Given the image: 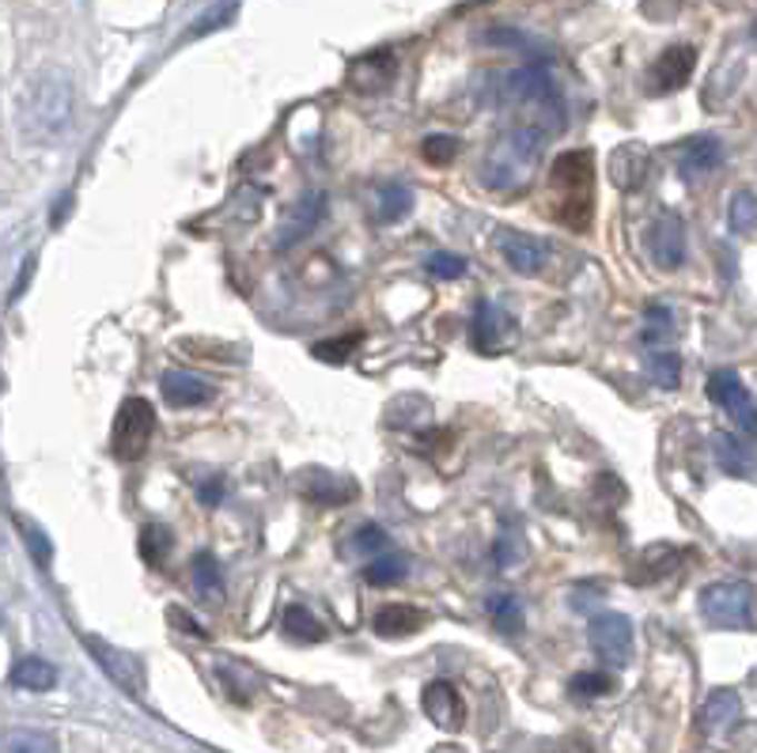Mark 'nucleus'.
I'll return each instance as SVG.
<instances>
[{
    "mask_svg": "<svg viewBox=\"0 0 757 753\" xmlns=\"http://www.w3.org/2000/svg\"><path fill=\"white\" fill-rule=\"evenodd\" d=\"M363 579H368L371 587H395V583L406 579V557H398V553H379V557L363 568Z\"/></svg>",
    "mask_w": 757,
    "mask_h": 753,
    "instance_id": "obj_30",
    "label": "nucleus"
},
{
    "mask_svg": "<svg viewBox=\"0 0 757 753\" xmlns=\"http://www.w3.org/2000/svg\"><path fill=\"white\" fill-rule=\"evenodd\" d=\"M425 269H428V277H432V280H459L466 273V261L459 258V254L432 250V254H428V261H425Z\"/></svg>",
    "mask_w": 757,
    "mask_h": 753,
    "instance_id": "obj_37",
    "label": "nucleus"
},
{
    "mask_svg": "<svg viewBox=\"0 0 757 753\" xmlns=\"http://www.w3.org/2000/svg\"><path fill=\"white\" fill-rule=\"evenodd\" d=\"M171 545H175V538L163 523H148L145 531H140V557H145L148 568H160L163 557L171 553Z\"/></svg>",
    "mask_w": 757,
    "mask_h": 753,
    "instance_id": "obj_29",
    "label": "nucleus"
},
{
    "mask_svg": "<svg viewBox=\"0 0 757 753\" xmlns=\"http://www.w3.org/2000/svg\"><path fill=\"white\" fill-rule=\"evenodd\" d=\"M546 137H549V129L538 126V121H519V126H511L508 137H504V145L489 156V164H485V171H481L485 186H489V190H516L522 178H527L530 164L538 159Z\"/></svg>",
    "mask_w": 757,
    "mask_h": 753,
    "instance_id": "obj_3",
    "label": "nucleus"
},
{
    "mask_svg": "<svg viewBox=\"0 0 757 753\" xmlns=\"http://www.w3.org/2000/svg\"><path fill=\"white\" fill-rule=\"evenodd\" d=\"M727 224L738 235H750L757 231V194L754 190H738L727 205Z\"/></svg>",
    "mask_w": 757,
    "mask_h": 753,
    "instance_id": "obj_31",
    "label": "nucleus"
},
{
    "mask_svg": "<svg viewBox=\"0 0 757 753\" xmlns=\"http://www.w3.org/2000/svg\"><path fill=\"white\" fill-rule=\"evenodd\" d=\"M193 583H198L201 595H220V591H223L220 564H217L212 553H198V557H193Z\"/></svg>",
    "mask_w": 757,
    "mask_h": 753,
    "instance_id": "obj_35",
    "label": "nucleus"
},
{
    "mask_svg": "<svg viewBox=\"0 0 757 753\" xmlns=\"http://www.w3.org/2000/svg\"><path fill=\"white\" fill-rule=\"evenodd\" d=\"M409 209H414V190H406V186H387L379 197V224L406 220Z\"/></svg>",
    "mask_w": 757,
    "mask_h": 753,
    "instance_id": "obj_33",
    "label": "nucleus"
},
{
    "mask_svg": "<svg viewBox=\"0 0 757 753\" xmlns=\"http://www.w3.org/2000/svg\"><path fill=\"white\" fill-rule=\"evenodd\" d=\"M285 636H292L296 644H319V640L326 636V628H322V621L311 614V610H303V606H292L285 614Z\"/></svg>",
    "mask_w": 757,
    "mask_h": 753,
    "instance_id": "obj_28",
    "label": "nucleus"
},
{
    "mask_svg": "<svg viewBox=\"0 0 757 753\" xmlns=\"http://www.w3.org/2000/svg\"><path fill=\"white\" fill-rule=\"evenodd\" d=\"M511 326H516V323H511V315H508V310H500L497 304H489V299H481V304L474 307L470 337H474V345L492 348V345H500L504 337H508V329H511Z\"/></svg>",
    "mask_w": 757,
    "mask_h": 753,
    "instance_id": "obj_14",
    "label": "nucleus"
},
{
    "mask_svg": "<svg viewBox=\"0 0 757 753\" xmlns=\"http://www.w3.org/2000/svg\"><path fill=\"white\" fill-rule=\"evenodd\" d=\"M681 8V0H644V16H651V20H670Z\"/></svg>",
    "mask_w": 757,
    "mask_h": 753,
    "instance_id": "obj_43",
    "label": "nucleus"
},
{
    "mask_svg": "<svg viewBox=\"0 0 757 753\" xmlns=\"http://www.w3.org/2000/svg\"><path fill=\"white\" fill-rule=\"evenodd\" d=\"M694 65H697L694 46H670V50H663L659 61L651 65L648 88L656 91V96H670V91L686 88L689 77H694Z\"/></svg>",
    "mask_w": 757,
    "mask_h": 753,
    "instance_id": "obj_9",
    "label": "nucleus"
},
{
    "mask_svg": "<svg viewBox=\"0 0 757 753\" xmlns=\"http://www.w3.org/2000/svg\"><path fill=\"white\" fill-rule=\"evenodd\" d=\"M738 712H743V701H738L735 690H713L705 701V712H700V727L708 734H724L735 727Z\"/></svg>",
    "mask_w": 757,
    "mask_h": 753,
    "instance_id": "obj_18",
    "label": "nucleus"
},
{
    "mask_svg": "<svg viewBox=\"0 0 757 753\" xmlns=\"http://www.w3.org/2000/svg\"><path fill=\"white\" fill-rule=\"evenodd\" d=\"M500 254L516 273H538L546 266V242L530 239V235H519V231L500 235Z\"/></svg>",
    "mask_w": 757,
    "mask_h": 753,
    "instance_id": "obj_15",
    "label": "nucleus"
},
{
    "mask_svg": "<svg viewBox=\"0 0 757 753\" xmlns=\"http://www.w3.org/2000/svg\"><path fill=\"white\" fill-rule=\"evenodd\" d=\"M231 16H236V0H223V4L217 8L212 16H205V20H198L190 27V39H198V34H209L212 27H220V23H228Z\"/></svg>",
    "mask_w": 757,
    "mask_h": 753,
    "instance_id": "obj_42",
    "label": "nucleus"
},
{
    "mask_svg": "<svg viewBox=\"0 0 757 753\" xmlns=\"http://www.w3.org/2000/svg\"><path fill=\"white\" fill-rule=\"evenodd\" d=\"M390 77H395V58H390V53H368V58L352 65L349 83L357 91H363V96H376V91L387 88Z\"/></svg>",
    "mask_w": 757,
    "mask_h": 753,
    "instance_id": "obj_17",
    "label": "nucleus"
},
{
    "mask_svg": "<svg viewBox=\"0 0 757 753\" xmlns=\"http://www.w3.org/2000/svg\"><path fill=\"white\" fill-rule=\"evenodd\" d=\"M390 549V534L382 531V526H376V523H368V526H360L357 534H352L349 538V553L352 557H371V553H387Z\"/></svg>",
    "mask_w": 757,
    "mask_h": 753,
    "instance_id": "obj_34",
    "label": "nucleus"
},
{
    "mask_svg": "<svg viewBox=\"0 0 757 753\" xmlns=\"http://www.w3.org/2000/svg\"><path fill=\"white\" fill-rule=\"evenodd\" d=\"M425 610L417 606H382L376 614V633L387 636V640H401V636H414L420 625H425Z\"/></svg>",
    "mask_w": 757,
    "mask_h": 753,
    "instance_id": "obj_19",
    "label": "nucleus"
},
{
    "mask_svg": "<svg viewBox=\"0 0 757 753\" xmlns=\"http://www.w3.org/2000/svg\"><path fill=\"white\" fill-rule=\"evenodd\" d=\"M20 531H23V538H27V545H31V557L42 564H50V557H53V545H50V538H46V534L39 531V526L34 523H20Z\"/></svg>",
    "mask_w": 757,
    "mask_h": 753,
    "instance_id": "obj_41",
    "label": "nucleus"
},
{
    "mask_svg": "<svg viewBox=\"0 0 757 753\" xmlns=\"http://www.w3.org/2000/svg\"><path fill=\"white\" fill-rule=\"evenodd\" d=\"M648 375H651V383L663 390H675L678 383H681V360H678V353H670V348H663V353H651L648 356Z\"/></svg>",
    "mask_w": 757,
    "mask_h": 753,
    "instance_id": "obj_32",
    "label": "nucleus"
},
{
    "mask_svg": "<svg viewBox=\"0 0 757 753\" xmlns=\"http://www.w3.org/2000/svg\"><path fill=\"white\" fill-rule=\"evenodd\" d=\"M455 156H459V140H455V137L436 133V137H428V140H425V159H428L432 167L451 164Z\"/></svg>",
    "mask_w": 757,
    "mask_h": 753,
    "instance_id": "obj_38",
    "label": "nucleus"
},
{
    "mask_svg": "<svg viewBox=\"0 0 757 753\" xmlns=\"http://www.w3.org/2000/svg\"><path fill=\"white\" fill-rule=\"evenodd\" d=\"M700 614L719 628H750L754 625V591L743 579H719L700 591Z\"/></svg>",
    "mask_w": 757,
    "mask_h": 753,
    "instance_id": "obj_4",
    "label": "nucleus"
},
{
    "mask_svg": "<svg viewBox=\"0 0 757 753\" xmlns=\"http://www.w3.org/2000/svg\"><path fill=\"white\" fill-rule=\"evenodd\" d=\"M12 685H20V690H31V693H46L58 685V671H53V663H46L39 655H27L20 663L12 666Z\"/></svg>",
    "mask_w": 757,
    "mask_h": 753,
    "instance_id": "obj_23",
    "label": "nucleus"
},
{
    "mask_svg": "<svg viewBox=\"0 0 757 753\" xmlns=\"http://www.w3.org/2000/svg\"><path fill=\"white\" fill-rule=\"evenodd\" d=\"M644 175H648V152H644L640 145H629V148H618L610 159V178L621 186V190H637L644 182Z\"/></svg>",
    "mask_w": 757,
    "mask_h": 753,
    "instance_id": "obj_21",
    "label": "nucleus"
},
{
    "mask_svg": "<svg viewBox=\"0 0 757 753\" xmlns=\"http://www.w3.org/2000/svg\"><path fill=\"white\" fill-rule=\"evenodd\" d=\"M670 329H675V318H670L667 307H648V329H644V341H667Z\"/></svg>",
    "mask_w": 757,
    "mask_h": 753,
    "instance_id": "obj_40",
    "label": "nucleus"
},
{
    "mask_svg": "<svg viewBox=\"0 0 757 753\" xmlns=\"http://www.w3.org/2000/svg\"><path fill=\"white\" fill-rule=\"evenodd\" d=\"M489 617H492V625H497V633H504V636H519L522 625H527L516 595H492L489 598Z\"/></svg>",
    "mask_w": 757,
    "mask_h": 753,
    "instance_id": "obj_27",
    "label": "nucleus"
},
{
    "mask_svg": "<svg viewBox=\"0 0 757 753\" xmlns=\"http://www.w3.org/2000/svg\"><path fill=\"white\" fill-rule=\"evenodd\" d=\"M648 254L659 269H678L686 261V228L678 216H659L648 231Z\"/></svg>",
    "mask_w": 757,
    "mask_h": 753,
    "instance_id": "obj_10",
    "label": "nucleus"
},
{
    "mask_svg": "<svg viewBox=\"0 0 757 753\" xmlns=\"http://www.w3.org/2000/svg\"><path fill=\"white\" fill-rule=\"evenodd\" d=\"M198 501H201L205 507H217V504L223 501V482H220V477H212V482L198 485Z\"/></svg>",
    "mask_w": 757,
    "mask_h": 753,
    "instance_id": "obj_44",
    "label": "nucleus"
},
{
    "mask_svg": "<svg viewBox=\"0 0 757 753\" xmlns=\"http://www.w3.org/2000/svg\"><path fill=\"white\" fill-rule=\"evenodd\" d=\"M322 216H326V194L322 190H307L303 201H299L296 209H292V216H288V224H285V231H280L277 247L288 250L292 242L307 239V235H311L322 224Z\"/></svg>",
    "mask_w": 757,
    "mask_h": 753,
    "instance_id": "obj_12",
    "label": "nucleus"
},
{
    "mask_svg": "<svg viewBox=\"0 0 757 753\" xmlns=\"http://www.w3.org/2000/svg\"><path fill=\"white\" fill-rule=\"evenodd\" d=\"M678 549H670V545H651V549L640 553V564L633 568V579L640 583V587H651V583L667 579L670 572L678 568Z\"/></svg>",
    "mask_w": 757,
    "mask_h": 753,
    "instance_id": "obj_20",
    "label": "nucleus"
},
{
    "mask_svg": "<svg viewBox=\"0 0 757 753\" xmlns=\"http://www.w3.org/2000/svg\"><path fill=\"white\" fill-rule=\"evenodd\" d=\"M160 390L171 406H205V402L217 398V390L205 379H198L193 371H163Z\"/></svg>",
    "mask_w": 757,
    "mask_h": 753,
    "instance_id": "obj_13",
    "label": "nucleus"
},
{
    "mask_svg": "<svg viewBox=\"0 0 757 753\" xmlns=\"http://www.w3.org/2000/svg\"><path fill=\"white\" fill-rule=\"evenodd\" d=\"M352 493H357V485L338 482V477L315 474V477H307V482H303V496H307V501H315V504H345V501H352Z\"/></svg>",
    "mask_w": 757,
    "mask_h": 753,
    "instance_id": "obj_26",
    "label": "nucleus"
},
{
    "mask_svg": "<svg viewBox=\"0 0 757 753\" xmlns=\"http://www.w3.org/2000/svg\"><path fill=\"white\" fill-rule=\"evenodd\" d=\"M425 712H428V720L444 731H459L462 720H466V704H462V696L451 682H428L425 685Z\"/></svg>",
    "mask_w": 757,
    "mask_h": 753,
    "instance_id": "obj_11",
    "label": "nucleus"
},
{
    "mask_svg": "<svg viewBox=\"0 0 757 753\" xmlns=\"http://www.w3.org/2000/svg\"><path fill=\"white\" fill-rule=\"evenodd\" d=\"M587 636H591L595 655L602 658L606 666H625L633 658V621L625 614H595L591 625H587Z\"/></svg>",
    "mask_w": 757,
    "mask_h": 753,
    "instance_id": "obj_8",
    "label": "nucleus"
},
{
    "mask_svg": "<svg viewBox=\"0 0 757 753\" xmlns=\"http://www.w3.org/2000/svg\"><path fill=\"white\" fill-rule=\"evenodd\" d=\"M719 164H724V145H719L716 137H694L686 148H681L678 171H681V178H700V175L716 171Z\"/></svg>",
    "mask_w": 757,
    "mask_h": 753,
    "instance_id": "obj_16",
    "label": "nucleus"
},
{
    "mask_svg": "<svg viewBox=\"0 0 757 753\" xmlns=\"http://www.w3.org/2000/svg\"><path fill=\"white\" fill-rule=\"evenodd\" d=\"M360 341H363V334H345V337H333V341H326V345H315L311 353H315V360L345 364L360 348Z\"/></svg>",
    "mask_w": 757,
    "mask_h": 753,
    "instance_id": "obj_36",
    "label": "nucleus"
},
{
    "mask_svg": "<svg viewBox=\"0 0 757 753\" xmlns=\"http://www.w3.org/2000/svg\"><path fill=\"white\" fill-rule=\"evenodd\" d=\"M508 96L522 102V107L538 110V126L549 129V137L557 133L560 126V99L554 88V77H549L546 65H522L508 77Z\"/></svg>",
    "mask_w": 757,
    "mask_h": 753,
    "instance_id": "obj_6",
    "label": "nucleus"
},
{
    "mask_svg": "<svg viewBox=\"0 0 757 753\" xmlns=\"http://www.w3.org/2000/svg\"><path fill=\"white\" fill-rule=\"evenodd\" d=\"M91 652H96V658H99L102 666H107V674L114 677L121 690H126V693H137V690H140V682H137L140 666L133 663V658L121 655V652H110V647H107V644H99V640H91Z\"/></svg>",
    "mask_w": 757,
    "mask_h": 753,
    "instance_id": "obj_24",
    "label": "nucleus"
},
{
    "mask_svg": "<svg viewBox=\"0 0 757 753\" xmlns=\"http://www.w3.org/2000/svg\"><path fill=\"white\" fill-rule=\"evenodd\" d=\"M0 753H61L58 739L34 727H12L0 739Z\"/></svg>",
    "mask_w": 757,
    "mask_h": 753,
    "instance_id": "obj_25",
    "label": "nucleus"
},
{
    "mask_svg": "<svg viewBox=\"0 0 757 753\" xmlns=\"http://www.w3.org/2000/svg\"><path fill=\"white\" fill-rule=\"evenodd\" d=\"M156 432V409L148 398H126L114 417V432H110V450L118 463H137L145 458L148 444Z\"/></svg>",
    "mask_w": 757,
    "mask_h": 753,
    "instance_id": "obj_5",
    "label": "nucleus"
},
{
    "mask_svg": "<svg viewBox=\"0 0 757 753\" xmlns=\"http://www.w3.org/2000/svg\"><path fill=\"white\" fill-rule=\"evenodd\" d=\"M713 447H716L719 466H724L731 477H750V474H754V455H750V447H746L738 436H731V432H716V436H713Z\"/></svg>",
    "mask_w": 757,
    "mask_h": 753,
    "instance_id": "obj_22",
    "label": "nucleus"
},
{
    "mask_svg": "<svg viewBox=\"0 0 757 753\" xmlns=\"http://www.w3.org/2000/svg\"><path fill=\"white\" fill-rule=\"evenodd\" d=\"M549 186L557 197V224L587 231L595 216V159L591 152H565L549 167Z\"/></svg>",
    "mask_w": 757,
    "mask_h": 753,
    "instance_id": "obj_2",
    "label": "nucleus"
},
{
    "mask_svg": "<svg viewBox=\"0 0 757 753\" xmlns=\"http://www.w3.org/2000/svg\"><path fill=\"white\" fill-rule=\"evenodd\" d=\"M708 398L735 420V428L743 432V436L757 439V406H754L750 390L743 387V379H738V371L719 367V371L708 375Z\"/></svg>",
    "mask_w": 757,
    "mask_h": 753,
    "instance_id": "obj_7",
    "label": "nucleus"
},
{
    "mask_svg": "<svg viewBox=\"0 0 757 753\" xmlns=\"http://www.w3.org/2000/svg\"><path fill=\"white\" fill-rule=\"evenodd\" d=\"M576 696H602L614 690V677L610 674H598V671H584L572 677V685H568Z\"/></svg>",
    "mask_w": 757,
    "mask_h": 753,
    "instance_id": "obj_39",
    "label": "nucleus"
},
{
    "mask_svg": "<svg viewBox=\"0 0 757 753\" xmlns=\"http://www.w3.org/2000/svg\"><path fill=\"white\" fill-rule=\"evenodd\" d=\"M77 121V83L69 72L50 69L27 88L23 107H20V126L23 137L34 145H58L72 133Z\"/></svg>",
    "mask_w": 757,
    "mask_h": 753,
    "instance_id": "obj_1",
    "label": "nucleus"
}]
</instances>
